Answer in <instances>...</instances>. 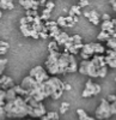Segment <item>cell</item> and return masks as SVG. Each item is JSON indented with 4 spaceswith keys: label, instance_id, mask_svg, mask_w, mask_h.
Masks as SVG:
<instances>
[{
    "label": "cell",
    "instance_id": "1",
    "mask_svg": "<svg viewBox=\"0 0 116 120\" xmlns=\"http://www.w3.org/2000/svg\"><path fill=\"white\" fill-rule=\"evenodd\" d=\"M46 71L50 76H61L66 73L78 72V64L75 60V55H72L66 52H55L49 53L46 63Z\"/></svg>",
    "mask_w": 116,
    "mask_h": 120
},
{
    "label": "cell",
    "instance_id": "2",
    "mask_svg": "<svg viewBox=\"0 0 116 120\" xmlns=\"http://www.w3.org/2000/svg\"><path fill=\"white\" fill-rule=\"evenodd\" d=\"M44 91L47 97H52L53 100H59L65 91V83L56 76H52L44 83Z\"/></svg>",
    "mask_w": 116,
    "mask_h": 120
},
{
    "label": "cell",
    "instance_id": "3",
    "mask_svg": "<svg viewBox=\"0 0 116 120\" xmlns=\"http://www.w3.org/2000/svg\"><path fill=\"white\" fill-rule=\"evenodd\" d=\"M101 68L102 67H99L92 59L83 60V61L79 64L78 72L83 76H88V77H91V78H99Z\"/></svg>",
    "mask_w": 116,
    "mask_h": 120
},
{
    "label": "cell",
    "instance_id": "4",
    "mask_svg": "<svg viewBox=\"0 0 116 120\" xmlns=\"http://www.w3.org/2000/svg\"><path fill=\"white\" fill-rule=\"evenodd\" d=\"M112 115H116V107L110 105L107 101V98H102L99 106L95 112V118L98 120H104V119H109Z\"/></svg>",
    "mask_w": 116,
    "mask_h": 120
},
{
    "label": "cell",
    "instance_id": "5",
    "mask_svg": "<svg viewBox=\"0 0 116 120\" xmlns=\"http://www.w3.org/2000/svg\"><path fill=\"white\" fill-rule=\"evenodd\" d=\"M29 76L35 78V81L37 83H46L50 78V75L46 71V68L43 66H35L34 68H31Z\"/></svg>",
    "mask_w": 116,
    "mask_h": 120
},
{
    "label": "cell",
    "instance_id": "6",
    "mask_svg": "<svg viewBox=\"0 0 116 120\" xmlns=\"http://www.w3.org/2000/svg\"><path fill=\"white\" fill-rule=\"evenodd\" d=\"M101 85L97 84V83H95L92 82L91 79H89L88 82H86L85 84V88L83 90V93H81V97H91V96H95V95H98L101 93Z\"/></svg>",
    "mask_w": 116,
    "mask_h": 120
},
{
    "label": "cell",
    "instance_id": "7",
    "mask_svg": "<svg viewBox=\"0 0 116 120\" xmlns=\"http://www.w3.org/2000/svg\"><path fill=\"white\" fill-rule=\"evenodd\" d=\"M80 55L84 60H90L95 55V49L92 47V43H86L84 45L83 49L80 51Z\"/></svg>",
    "mask_w": 116,
    "mask_h": 120
},
{
    "label": "cell",
    "instance_id": "8",
    "mask_svg": "<svg viewBox=\"0 0 116 120\" xmlns=\"http://www.w3.org/2000/svg\"><path fill=\"white\" fill-rule=\"evenodd\" d=\"M84 17L88 18V21L93 24V25H98L99 24V15L97 11H95V10H91V11H84L83 12Z\"/></svg>",
    "mask_w": 116,
    "mask_h": 120
},
{
    "label": "cell",
    "instance_id": "9",
    "mask_svg": "<svg viewBox=\"0 0 116 120\" xmlns=\"http://www.w3.org/2000/svg\"><path fill=\"white\" fill-rule=\"evenodd\" d=\"M36 84H37V82L35 81V78H32L31 76H26V77H24L23 78V81H22V88L23 89H25L26 91L29 93L31 89H34L35 86H36Z\"/></svg>",
    "mask_w": 116,
    "mask_h": 120
},
{
    "label": "cell",
    "instance_id": "10",
    "mask_svg": "<svg viewBox=\"0 0 116 120\" xmlns=\"http://www.w3.org/2000/svg\"><path fill=\"white\" fill-rule=\"evenodd\" d=\"M68 34H67V33H65V31H61L59 35H57L55 38H54V41L57 43V45H59V46H63L65 43H66V41H67V40H68Z\"/></svg>",
    "mask_w": 116,
    "mask_h": 120
},
{
    "label": "cell",
    "instance_id": "11",
    "mask_svg": "<svg viewBox=\"0 0 116 120\" xmlns=\"http://www.w3.org/2000/svg\"><path fill=\"white\" fill-rule=\"evenodd\" d=\"M91 43H92V47L95 49V55L96 54H98V55H104L105 54V51H107V49L104 48L103 45H101L99 42H91Z\"/></svg>",
    "mask_w": 116,
    "mask_h": 120
},
{
    "label": "cell",
    "instance_id": "12",
    "mask_svg": "<svg viewBox=\"0 0 116 120\" xmlns=\"http://www.w3.org/2000/svg\"><path fill=\"white\" fill-rule=\"evenodd\" d=\"M80 10H81V7L79 6V5H74V6H72L70 10H68V13H67V16H70V17H74V16H80L81 15V11H80Z\"/></svg>",
    "mask_w": 116,
    "mask_h": 120
},
{
    "label": "cell",
    "instance_id": "13",
    "mask_svg": "<svg viewBox=\"0 0 116 120\" xmlns=\"http://www.w3.org/2000/svg\"><path fill=\"white\" fill-rule=\"evenodd\" d=\"M17 96H18V95L16 94V91H14V89H13V88H11V89L6 90V102L14 101Z\"/></svg>",
    "mask_w": 116,
    "mask_h": 120
},
{
    "label": "cell",
    "instance_id": "14",
    "mask_svg": "<svg viewBox=\"0 0 116 120\" xmlns=\"http://www.w3.org/2000/svg\"><path fill=\"white\" fill-rule=\"evenodd\" d=\"M48 52L49 53H55V52H60V46L57 45L54 40L53 41L49 42V45H48Z\"/></svg>",
    "mask_w": 116,
    "mask_h": 120
},
{
    "label": "cell",
    "instance_id": "15",
    "mask_svg": "<svg viewBox=\"0 0 116 120\" xmlns=\"http://www.w3.org/2000/svg\"><path fill=\"white\" fill-rule=\"evenodd\" d=\"M48 29H49V37L53 38V40L61 33V29L59 26H52V28H48Z\"/></svg>",
    "mask_w": 116,
    "mask_h": 120
},
{
    "label": "cell",
    "instance_id": "16",
    "mask_svg": "<svg viewBox=\"0 0 116 120\" xmlns=\"http://www.w3.org/2000/svg\"><path fill=\"white\" fill-rule=\"evenodd\" d=\"M14 85H16V84H14V82H13V79H12L11 77H8V78H7V81H6L3 85H0V86H1L3 90H8V89L13 88Z\"/></svg>",
    "mask_w": 116,
    "mask_h": 120
},
{
    "label": "cell",
    "instance_id": "17",
    "mask_svg": "<svg viewBox=\"0 0 116 120\" xmlns=\"http://www.w3.org/2000/svg\"><path fill=\"white\" fill-rule=\"evenodd\" d=\"M13 89H14V91H16V94H17L18 96L25 97V96L28 95V91H26L25 89H23V88H22V85H14V86H13Z\"/></svg>",
    "mask_w": 116,
    "mask_h": 120
},
{
    "label": "cell",
    "instance_id": "18",
    "mask_svg": "<svg viewBox=\"0 0 116 120\" xmlns=\"http://www.w3.org/2000/svg\"><path fill=\"white\" fill-rule=\"evenodd\" d=\"M75 113H77V115H78V119L79 120H86L88 119V113L85 112V109H83V108H78L75 111Z\"/></svg>",
    "mask_w": 116,
    "mask_h": 120
},
{
    "label": "cell",
    "instance_id": "19",
    "mask_svg": "<svg viewBox=\"0 0 116 120\" xmlns=\"http://www.w3.org/2000/svg\"><path fill=\"white\" fill-rule=\"evenodd\" d=\"M50 13H52V11H49V10H47V8H43L42 15H40L43 23H44V22H48V21L50 19Z\"/></svg>",
    "mask_w": 116,
    "mask_h": 120
},
{
    "label": "cell",
    "instance_id": "20",
    "mask_svg": "<svg viewBox=\"0 0 116 120\" xmlns=\"http://www.w3.org/2000/svg\"><path fill=\"white\" fill-rule=\"evenodd\" d=\"M109 38H111V36L109 35V33L102 31V30H101V33H99L98 36H97V40H98V41H105V42H107Z\"/></svg>",
    "mask_w": 116,
    "mask_h": 120
},
{
    "label": "cell",
    "instance_id": "21",
    "mask_svg": "<svg viewBox=\"0 0 116 120\" xmlns=\"http://www.w3.org/2000/svg\"><path fill=\"white\" fill-rule=\"evenodd\" d=\"M56 23H57V26L59 28H67V23H66V19H65L63 16H60L59 18H57Z\"/></svg>",
    "mask_w": 116,
    "mask_h": 120
},
{
    "label": "cell",
    "instance_id": "22",
    "mask_svg": "<svg viewBox=\"0 0 116 120\" xmlns=\"http://www.w3.org/2000/svg\"><path fill=\"white\" fill-rule=\"evenodd\" d=\"M13 8H14L13 3L12 4H5L3 1H0V10H13Z\"/></svg>",
    "mask_w": 116,
    "mask_h": 120
},
{
    "label": "cell",
    "instance_id": "23",
    "mask_svg": "<svg viewBox=\"0 0 116 120\" xmlns=\"http://www.w3.org/2000/svg\"><path fill=\"white\" fill-rule=\"evenodd\" d=\"M70 108V103L68 102H62L60 106V114H65Z\"/></svg>",
    "mask_w": 116,
    "mask_h": 120
},
{
    "label": "cell",
    "instance_id": "24",
    "mask_svg": "<svg viewBox=\"0 0 116 120\" xmlns=\"http://www.w3.org/2000/svg\"><path fill=\"white\" fill-rule=\"evenodd\" d=\"M107 101H108L110 105H112V106L116 107V95H114V94L108 95V96H107Z\"/></svg>",
    "mask_w": 116,
    "mask_h": 120
},
{
    "label": "cell",
    "instance_id": "25",
    "mask_svg": "<svg viewBox=\"0 0 116 120\" xmlns=\"http://www.w3.org/2000/svg\"><path fill=\"white\" fill-rule=\"evenodd\" d=\"M6 65H7V59H0V76L4 73Z\"/></svg>",
    "mask_w": 116,
    "mask_h": 120
},
{
    "label": "cell",
    "instance_id": "26",
    "mask_svg": "<svg viewBox=\"0 0 116 120\" xmlns=\"http://www.w3.org/2000/svg\"><path fill=\"white\" fill-rule=\"evenodd\" d=\"M65 19H66V23H67V28H71V26H73L75 23H74V19H73V17H70V16H66L65 17Z\"/></svg>",
    "mask_w": 116,
    "mask_h": 120
},
{
    "label": "cell",
    "instance_id": "27",
    "mask_svg": "<svg viewBox=\"0 0 116 120\" xmlns=\"http://www.w3.org/2000/svg\"><path fill=\"white\" fill-rule=\"evenodd\" d=\"M47 115L49 116L50 120H59V113H56V112H48Z\"/></svg>",
    "mask_w": 116,
    "mask_h": 120
},
{
    "label": "cell",
    "instance_id": "28",
    "mask_svg": "<svg viewBox=\"0 0 116 120\" xmlns=\"http://www.w3.org/2000/svg\"><path fill=\"white\" fill-rule=\"evenodd\" d=\"M25 16L35 18L36 16H38V13H37V11H34V10H26V11H25Z\"/></svg>",
    "mask_w": 116,
    "mask_h": 120
},
{
    "label": "cell",
    "instance_id": "29",
    "mask_svg": "<svg viewBox=\"0 0 116 120\" xmlns=\"http://www.w3.org/2000/svg\"><path fill=\"white\" fill-rule=\"evenodd\" d=\"M55 7V4L53 3V1H48L47 4H46V6H44V8H47V10H49V11H53V8Z\"/></svg>",
    "mask_w": 116,
    "mask_h": 120
},
{
    "label": "cell",
    "instance_id": "30",
    "mask_svg": "<svg viewBox=\"0 0 116 120\" xmlns=\"http://www.w3.org/2000/svg\"><path fill=\"white\" fill-rule=\"evenodd\" d=\"M80 7H86L90 5V1L89 0H79V4H78Z\"/></svg>",
    "mask_w": 116,
    "mask_h": 120
},
{
    "label": "cell",
    "instance_id": "31",
    "mask_svg": "<svg viewBox=\"0 0 116 120\" xmlns=\"http://www.w3.org/2000/svg\"><path fill=\"white\" fill-rule=\"evenodd\" d=\"M5 118H6L5 109H4V107H0V120H4Z\"/></svg>",
    "mask_w": 116,
    "mask_h": 120
},
{
    "label": "cell",
    "instance_id": "32",
    "mask_svg": "<svg viewBox=\"0 0 116 120\" xmlns=\"http://www.w3.org/2000/svg\"><path fill=\"white\" fill-rule=\"evenodd\" d=\"M40 38H42V40H47V38H49V34L41 31V33H40Z\"/></svg>",
    "mask_w": 116,
    "mask_h": 120
},
{
    "label": "cell",
    "instance_id": "33",
    "mask_svg": "<svg viewBox=\"0 0 116 120\" xmlns=\"http://www.w3.org/2000/svg\"><path fill=\"white\" fill-rule=\"evenodd\" d=\"M7 78H8V76H0V85H3L6 81H7Z\"/></svg>",
    "mask_w": 116,
    "mask_h": 120
},
{
    "label": "cell",
    "instance_id": "34",
    "mask_svg": "<svg viewBox=\"0 0 116 120\" xmlns=\"http://www.w3.org/2000/svg\"><path fill=\"white\" fill-rule=\"evenodd\" d=\"M102 19H103V21H111V17L108 13H103L102 15Z\"/></svg>",
    "mask_w": 116,
    "mask_h": 120
},
{
    "label": "cell",
    "instance_id": "35",
    "mask_svg": "<svg viewBox=\"0 0 116 120\" xmlns=\"http://www.w3.org/2000/svg\"><path fill=\"white\" fill-rule=\"evenodd\" d=\"M7 49L8 48H5V47H0V55H4L7 53Z\"/></svg>",
    "mask_w": 116,
    "mask_h": 120
},
{
    "label": "cell",
    "instance_id": "36",
    "mask_svg": "<svg viewBox=\"0 0 116 120\" xmlns=\"http://www.w3.org/2000/svg\"><path fill=\"white\" fill-rule=\"evenodd\" d=\"M65 90H66V91H71V90H72V85L70 83H65Z\"/></svg>",
    "mask_w": 116,
    "mask_h": 120
},
{
    "label": "cell",
    "instance_id": "37",
    "mask_svg": "<svg viewBox=\"0 0 116 120\" xmlns=\"http://www.w3.org/2000/svg\"><path fill=\"white\" fill-rule=\"evenodd\" d=\"M0 47H5V48H8V47H10V45H8L7 42H5V41H0Z\"/></svg>",
    "mask_w": 116,
    "mask_h": 120
},
{
    "label": "cell",
    "instance_id": "38",
    "mask_svg": "<svg viewBox=\"0 0 116 120\" xmlns=\"http://www.w3.org/2000/svg\"><path fill=\"white\" fill-rule=\"evenodd\" d=\"M38 3H40V6H46V4L48 3V0H38Z\"/></svg>",
    "mask_w": 116,
    "mask_h": 120
},
{
    "label": "cell",
    "instance_id": "39",
    "mask_svg": "<svg viewBox=\"0 0 116 120\" xmlns=\"http://www.w3.org/2000/svg\"><path fill=\"white\" fill-rule=\"evenodd\" d=\"M0 1H3V3H5V4H12L13 0H0Z\"/></svg>",
    "mask_w": 116,
    "mask_h": 120
},
{
    "label": "cell",
    "instance_id": "40",
    "mask_svg": "<svg viewBox=\"0 0 116 120\" xmlns=\"http://www.w3.org/2000/svg\"><path fill=\"white\" fill-rule=\"evenodd\" d=\"M19 1V4H21L22 6H24V4H25V0H18Z\"/></svg>",
    "mask_w": 116,
    "mask_h": 120
},
{
    "label": "cell",
    "instance_id": "41",
    "mask_svg": "<svg viewBox=\"0 0 116 120\" xmlns=\"http://www.w3.org/2000/svg\"><path fill=\"white\" fill-rule=\"evenodd\" d=\"M86 120H97V119H96L95 116H88V119H86Z\"/></svg>",
    "mask_w": 116,
    "mask_h": 120
},
{
    "label": "cell",
    "instance_id": "42",
    "mask_svg": "<svg viewBox=\"0 0 116 120\" xmlns=\"http://www.w3.org/2000/svg\"><path fill=\"white\" fill-rule=\"evenodd\" d=\"M73 19H74V23H77V22H78V19H79V18H78V16H74V17H73Z\"/></svg>",
    "mask_w": 116,
    "mask_h": 120
},
{
    "label": "cell",
    "instance_id": "43",
    "mask_svg": "<svg viewBox=\"0 0 116 120\" xmlns=\"http://www.w3.org/2000/svg\"><path fill=\"white\" fill-rule=\"evenodd\" d=\"M3 17V10H0V18Z\"/></svg>",
    "mask_w": 116,
    "mask_h": 120
},
{
    "label": "cell",
    "instance_id": "44",
    "mask_svg": "<svg viewBox=\"0 0 116 120\" xmlns=\"http://www.w3.org/2000/svg\"><path fill=\"white\" fill-rule=\"evenodd\" d=\"M48 1H53V0H48Z\"/></svg>",
    "mask_w": 116,
    "mask_h": 120
},
{
    "label": "cell",
    "instance_id": "45",
    "mask_svg": "<svg viewBox=\"0 0 116 120\" xmlns=\"http://www.w3.org/2000/svg\"><path fill=\"white\" fill-rule=\"evenodd\" d=\"M115 82H116V77H115Z\"/></svg>",
    "mask_w": 116,
    "mask_h": 120
},
{
    "label": "cell",
    "instance_id": "46",
    "mask_svg": "<svg viewBox=\"0 0 116 120\" xmlns=\"http://www.w3.org/2000/svg\"><path fill=\"white\" fill-rule=\"evenodd\" d=\"M89 1H91V0H89Z\"/></svg>",
    "mask_w": 116,
    "mask_h": 120
}]
</instances>
